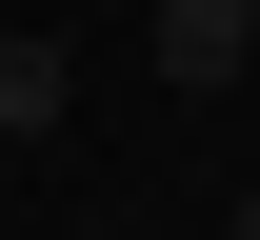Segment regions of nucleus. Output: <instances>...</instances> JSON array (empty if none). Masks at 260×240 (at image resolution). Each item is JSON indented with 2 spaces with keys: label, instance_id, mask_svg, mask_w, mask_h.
<instances>
[{
  "label": "nucleus",
  "instance_id": "nucleus-1",
  "mask_svg": "<svg viewBox=\"0 0 260 240\" xmlns=\"http://www.w3.org/2000/svg\"><path fill=\"white\" fill-rule=\"evenodd\" d=\"M140 60H160L180 100H220V80L260 60V20H240V0H140Z\"/></svg>",
  "mask_w": 260,
  "mask_h": 240
},
{
  "label": "nucleus",
  "instance_id": "nucleus-2",
  "mask_svg": "<svg viewBox=\"0 0 260 240\" xmlns=\"http://www.w3.org/2000/svg\"><path fill=\"white\" fill-rule=\"evenodd\" d=\"M60 100H80V60H60V40H20V20H0V140H60Z\"/></svg>",
  "mask_w": 260,
  "mask_h": 240
},
{
  "label": "nucleus",
  "instance_id": "nucleus-3",
  "mask_svg": "<svg viewBox=\"0 0 260 240\" xmlns=\"http://www.w3.org/2000/svg\"><path fill=\"white\" fill-rule=\"evenodd\" d=\"M220 240H260V180H240V220H220Z\"/></svg>",
  "mask_w": 260,
  "mask_h": 240
},
{
  "label": "nucleus",
  "instance_id": "nucleus-4",
  "mask_svg": "<svg viewBox=\"0 0 260 240\" xmlns=\"http://www.w3.org/2000/svg\"><path fill=\"white\" fill-rule=\"evenodd\" d=\"M240 20H260V0H240Z\"/></svg>",
  "mask_w": 260,
  "mask_h": 240
},
{
  "label": "nucleus",
  "instance_id": "nucleus-5",
  "mask_svg": "<svg viewBox=\"0 0 260 240\" xmlns=\"http://www.w3.org/2000/svg\"><path fill=\"white\" fill-rule=\"evenodd\" d=\"M120 20H140V0H120Z\"/></svg>",
  "mask_w": 260,
  "mask_h": 240
}]
</instances>
